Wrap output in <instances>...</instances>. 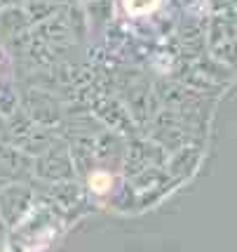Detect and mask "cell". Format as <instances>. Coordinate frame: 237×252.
Segmentation results:
<instances>
[{"label": "cell", "instance_id": "1", "mask_svg": "<svg viewBox=\"0 0 237 252\" xmlns=\"http://www.w3.org/2000/svg\"><path fill=\"white\" fill-rule=\"evenodd\" d=\"M160 0H125V10L134 14V17H141V14H148L158 7Z\"/></svg>", "mask_w": 237, "mask_h": 252}, {"label": "cell", "instance_id": "2", "mask_svg": "<svg viewBox=\"0 0 237 252\" xmlns=\"http://www.w3.org/2000/svg\"><path fill=\"white\" fill-rule=\"evenodd\" d=\"M89 187H92V191H97V193H104V191L110 189V177L106 172H97V175H92V179H89Z\"/></svg>", "mask_w": 237, "mask_h": 252}]
</instances>
